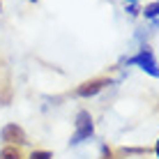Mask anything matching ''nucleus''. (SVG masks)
Wrapping results in <instances>:
<instances>
[{
    "label": "nucleus",
    "mask_w": 159,
    "mask_h": 159,
    "mask_svg": "<svg viewBox=\"0 0 159 159\" xmlns=\"http://www.w3.org/2000/svg\"><path fill=\"white\" fill-rule=\"evenodd\" d=\"M74 127L76 129H74L72 139H69V143H72V145H79V143H83V141H90L92 134H95V122H92L90 111H79V113H76Z\"/></svg>",
    "instance_id": "nucleus-1"
},
{
    "label": "nucleus",
    "mask_w": 159,
    "mask_h": 159,
    "mask_svg": "<svg viewBox=\"0 0 159 159\" xmlns=\"http://www.w3.org/2000/svg\"><path fill=\"white\" fill-rule=\"evenodd\" d=\"M127 65H136V67H141L145 74H150L152 79H159V62L155 58V53H152L150 46H141V51L136 53V56L127 58Z\"/></svg>",
    "instance_id": "nucleus-2"
},
{
    "label": "nucleus",
    "mask_w": 159,
    "mask_h": 159,
    "mask_svg": "<svg viewBox=\"0 0 159 159\" xmlns=\"http://www.w3.org/2000/svg\"><path fill=\"white\" fill-rule=\"evenodd\" d=\"M113 83V79L111 76H95V79H88V81H83L79 88H76V97H95L97 92H102L104 88H108Z\"/></svg>",
    "instance_id": "nucleus-3"
},
{
    "label": "nucleus",
    "mask_w": 159,
    "mask_h": 159,
    "mask_svg": "<svg viewBox=\"0 0 159 159\" xmlns=\"http://www.w3.org/2000/svg\"><path fill=\"white\" fill-rule=\"evenodd\" d=\"M0 139L5 141V145H25V143H28V136H25L23 127L16 125V122L5 125L2 131H0Z\"/></svg>",
    "instance_id": "nucleus-4"
},
{
    "label": "nucleus",
    "mask_w": 159,
    "mask_h": 159,
    "mask_svg": "<svg viewBox=\"0 0 159 159\" xmlns=\"http://www.w3.org/2000/svg\"><path fill=\"white\" fill-rule=\"evenodd\" d=\"M14 97V88H12V79H9V69L7 65L0 60V104L2 106H9Z\"/></svg>",
    "instance_id": "nucleus-5"
},
{
    "label": "nucleus",
    "mask_w": 159,
    "mask_h": 159,
    "mask_svg": "<svg viewBox=\"0 0 159 159\" xmlns=\"http://www.w3.org/2000/svg\"><path fill=\"white\" fill-rule=\"evenodd\" d=\"M0 159H25V157L19 150V145H5L0 150Z\"/></svg>",
    "instance_id": "nucleus-6"
},
{
    "label": "nucleus",
    "mask_w": 159,
    "mask_h": 159,
    "mask_svg": "<svg viewBox=\"0 0 159 159\" xmlns=\"http://www.w3.org/2000/svg\"><path fill=\"white\" fill-rule=\"evenodd\" d=\"M141 12H143L145 19H157V16H159V0H155V2H150V5H145Z\"/></svg>",
    "instance_id": "nucleus-7"
},
{
    "label": "nucleus",
    "mask_w": 159,
    "mask_h": 159,
    "mask_svg": "<svg viewBox=\"0 0 159 159\" xmlns=\"http://www.w3.org/2000/svg\"><path fill=\"white\" fill-rule=\"evenodd\" d=\"M28 159H53V155H51L48 150H35Z\"/></svg>",
    "instance_id": "nucleus-8"
},
{
    "label": "nucleus",
    "mask_w": 159,
    "mask_h": 159,
    "mask_svg": "<svg viewBox=\"0 0 159 159\" xmlns=\"http://www.w3.org/2000/svg\"><path fill=\"white\" fill-rule=\"evenodd\" d=\"M99 159H118V157H116V152H113L111 148L104 145V148H102V157H99Z\"/></svg>",
    "instance_id": "nucleus-9"
},
{
    "label": "nucleus",
    "mask_w": 159,
    "mask_h": 159,
    "mask_svg": "<svg viewBox=\"0 0 159 159\" xmlns=\"http://www.w3.org/2000/svg\"><path fill=\"white\" fill-rule=\"evenodd\" d=\"M127 12H129L131 16H136V14H139V7H136V5H134V2H129V7H127Z\"/></svg>",
    "instance_id": "nucleus-10"
},
{
    "label": "nucleus",
    "mask_w": 159,
    "mask_h": 159,
    "mask_svg": "<svg viewBox=\"0 0 159 159\" xmlns=\"http://www.w3.org/2000/svg\"><path fill=\"white\" fill-rule=\"evenodd\" d=\"M155 152H157V157H159V139H157V145H155Z\"/></svg>",
    "instance_id": "nucleus-11"
},
{
    "label": "nucleus",
    "mask_w": 159,
    "mask_h": 159,
    "mask_svg": "<svg viewBox=\"0 0 159 159\" xmlns=\"http://www.w3.org/2000/svg\"><path fill=\"white\" fill-rule=\"evenodd\" d=\"M127 2H136V0H127Z\"/></svg>",
    "instance_id": "nucleus-12"
},
{
    "label": "nucleus",
    "mask_w": 159,
    "mask_h": 159,
    "mask_svg": "<svg viewBox=\"0 0 159 159\" xmlns=\"http://www.w3.org/2000/svg\"><path fill=\"white\" fill-rule=\"evenodd\" d=\"M32 2H37V0H32Z\"/></svg>",
    "instance_id": "nucleus-13"
},
{
    "label": "nucleus",
    "mask_w": 159,
    "mask_h": 159,
    "mask_svg": "<svg viewBox=\"0 0 159 159\" xmlns=\"http://www.w3.org/2000/svg\"><path fill=\"white\" fill-rule=\"evenodd\" d=\"M0 5H2V2H0Z\"/></svg>",
    "instance_id": "nucleus-14"
}]
</instances>
